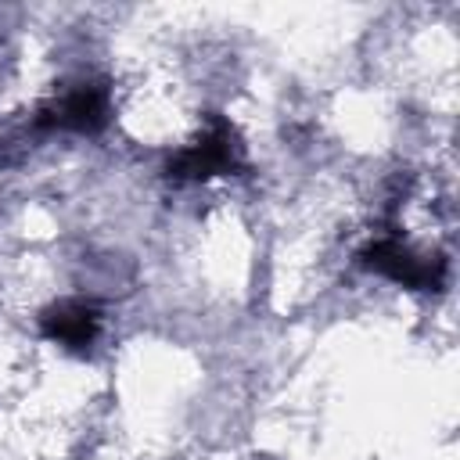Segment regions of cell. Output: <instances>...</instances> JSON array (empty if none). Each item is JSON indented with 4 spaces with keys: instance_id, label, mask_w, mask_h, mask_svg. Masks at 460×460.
I'll list each match as a JSON object with an SVG mask.
<instances>
[{
    "instance_id": "cell-1",
    "label": "cell",
    "mask_w": 460,
    "mask_h": 460,
    "mask_svg": "<svg viewBox=\"0 0 460 460\" xmlns=\"http://www.w3.org/2000/svg\"><path fill=\"white\" fill-rule=\"evenodd\" d=\"M241 165V144L237 133L226 119H208V126H201V133L183 144L172 158H169V176L176 183H205L212 176H226Z\"/></svg>"
},
{
    "instance_id": "cell-2",
    "label": "cell",
    "mask_w": 460,
    "mask_h": 460,
    "mask_svg": "<svg viewBox=\"0 0 460 460\" xmlns=\"http://www.w3.org/2000/svg\"><path fill=\"white\" fill-rule=\"evenodd\" d=\"M108 115H111V97H108V86L104 83H75L68 90H61L58 97H50L40 111H36V129L43 133H79V137H90V133H101L108 126Z\"/></svg>"
},
{
    "instance_id": "cell-3",
    "label": "cell",
    "mask_w": 460,
    "mask_h": 460,
    "mask_svg": "<svg viewBox=\"0 0 460 460\" xmlns=\"http://www.w3.org/2000/svg\"><path fill=\"white\" fill-rule=\"evenodd\" d=\"M43 334L72 352H86L101 334V309L90 298H61L40 316Z\"/></svg>"
}]
</instances>
